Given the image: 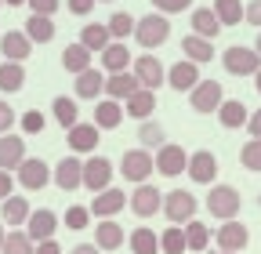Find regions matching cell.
I'll return each mask as SVG.
<instances>
[{
  "mask_svg": "<svg viewBox=\"0 0 261 254\" xmlns=\"http://www.w3.org/2000/svg\"><path fill=\"white\" fill-rule=\"evenodd\" d=\"M221 66L232 73V77H254L261 69V55L254 47H247V44H236V47H225Z\"/></svg>",
  "mask_w": 261,
  "mask_h": 254,
  "instance_id": "obj_1",
  "label": "cell"
},
{
  "mask_svg": "<svg viewBox=\"0 0 261 254\" xmlns=\"http://www.w3.org/2000/svg\"><path fill=\"white\" fill-rule=\"evenodd\" d=\"M171 37V18H160V15H145V18H138L135 22V40H138V47H160L163 40Z\"/></svg>",
  "mask_w": 261,
  "mask_h": 254,
  "instance_id": "obj_2",
  "label": "cell"
},
{
  "mask_svg": "<svg viewBox=\"0 0 261 254\" xmlns=\"http://www.w3.org/2000/svg\"><path fill=\"white\" fill-rule=\"evenodd\" d=\"M240 189H232V185H214L211 193H207V211L214 214V218H221V221H228V218H236L240 214Z\"/></svg>",
  "mask_w": 261,
  "mask_h": 254,
  "instance_id": "obj_3",
  "label": "cell"
},
{
  "mask_svg": "<svg viewBox=\"0 0 261 254\" xmlns=\"http://www.w3.org/2000/svg\"><path fill=\"white\" fill-rule=\"evenodd\" d=\"M163 214H167L171 225H185L189 218H196V196L189 189H171L163 196Z\"/></svg>",
  "mask_w": 261,
  "mask_h": 254,
  "instance_id": "obj_4",
  "label": "cell"
},
{
  "mask_svg": "<svg viewBox=\"0 0 261 254\" xmlns=\"http://www.w3.org/2000/svg\"><path fill=\"white\" fill-rule=\"evenodd\" d=\"M152 171H156V160H152V156H149L145 149H127V153H123L120 174H123L127 182L142 185V182H149V178H152Z\"/></svg>",
  "mask_w": 261,
  "mask_h": 254,
  "instance_id": "obj_5",
  "label": "cell"
},
{
  "mask_svg": "<svg viewBox=\"0 0 261 254\" xmlns=\"http://www.w3.org/2000/svg\"><path fill=\"white\" fill-rule=\"evenodd\" d=\"M189 102H192L196 113L207 116V113H218V106L225 102V91H221L218 80H200V84L192 87V98H189Z\"/></svg>",
  "mask_w": 261,
  "mask_h": 254,
  "instance_id": "obj_6",
  "label": "cell"
},
{
  "mask_svg": "<svg viewBox=\"0 0 261 254\" xmlns=\"http://www.w3.org/2000/svg\"><path fill=\"white\" fill-rule=\"evenodd\" d=\"M51 182V171L44 160H37V156H25V160L18 164V185L29 189V193H37V189H44Z\"/></svg>",
  "mask_w": 261,
  "mask_h": 254,
  "instance_id": "obj_7",
  "label": "cell"
},
{
  "mask_svg": "<svg viewBox=\"0 0 261 254\" xmlns=\"http://www.w3.org/2000/svg\"><path fill=\"white\" fill-rule=\"evenodd\" d=\"M152 160H156V171H160L163 178H178V174L189 167V156H185L181 145H160V153L152 156Z\"/></svg>",
  "mask_w": 261,
  "mask_h": 254,
  "instance_id": "obj_8",
  "label": "cell"
},
{
  "mask_svg": "<svg viewBox=\"0 0 261 254\" xmlns=\"http://www.w3.org/2000/svg\"><path fill=\"white\" fill-rule=\"evenodd\" d=\"M135 77H138V84L142 87H149V91H156L163 80H167V69H163V62L156 58V55H142V58H135Z\"/></svg>",
  "mask_w": 261,
  "mask_h": 254,
  "instance_id": "obj_9",
  "label": "cell"
},
{
  "mask_svg": "<svg viewBox=\"0 0 261 254\" xmlns=\"http://www.w3.org/2000/svg\"><path fill=\"white\" fill-rule=\"evenodd\" d=\"M189 178L196 182V185H211L214 178H218V156L214 153H207V149H200V153H192L189 156Z\"/></svg>",
  "mask_w": 261,
  "mask_h": 254,
  "instance_id": "obj_10",
  "label": "cell"
},
{
  "mask_svg": "<svg viewBox=\"0 0 261 254\" xmlns=\"http://www.w3.org/2000/svg\"><path fill=\"white\" fill-rule=\"evenodd\" d=\"M160 207H163V196H160V189H152L149 182H142L135 193H130V211H135L138 218H152V214H160Z\"/></svg>",
  "mask_w": 261,
  "mask_h": 254,
  "instance_id": "obj_11",
  "label": "cell"
},
{
  "mask_svg": "<svg viewBox=\"0 0 261 254\" xmlns=\"http://www.w3.org/2000/svg\"><path fill=\"white\" fill-rule=\"evenodd\" d=\"M127 207V193H120V189H102V193H94V200H91V214L94 218H113V214H120Z\"/></svg>",
  "mask_w": 261,
  "mask_h": 254,
  "instance_id": "obj_12",
  "label": "cell"
},
{
  "mask_svg": "<svg viewBox=\"0 0 261 254\" xmlns=\"http://www.w3.org/2000/svg\"><path fill=\"white\" fill-rule=\"evenodd\" d=\"M55 229H58V218H55V211H47V207H40V211H29V218H25V233H29V240H33V243L51 240V236H55Z\"/></svg>",
  "mask_w": 261,
  "mask_h": 254,
  "instance_id": "obj_13",
  "label": "cell"
},
{
  "mask_svg": "<svg viewBox=\"0 0 261 254\" xmlns=\"http://www.w3.org/2000/svg\"><path fill=\"white\" fill-rule=\"evenodd\" d=\"M109 182H113V164L106 156H91L84 164V185L91 193H102V189H109Z\"/></svg>",
  "mask_w": 261,
  "mask_h": 254,
  "instance_id": "obj_14",
  "label": "cell"
},
{
  "mask_svg": "<svg viewBox=\"0 0 261 254\" xmlns=\"http://www.w3.org/2000/svg\"><path fill=\"white\" fill-rule=\"evenodd\" d=\"M55 185L62 189V193H73L76 185H84V164L76 160V156L58 160V167H55Z\"/></svg>",
  "mask_w": 261,
  "mask_h": 254,
  "instance_id": "obj_15",
  "label": "cell"
},
{
  "mask_svg": "<svg viewBox=\"0 0 261 254\" xmlns=\"http://www.w3.org/2000/svg\"><path fill=\"white\" fill-rule=\"evenodd\" d=\"M167 84H171L174 91H192L196 84H200V66H196V62H189V58L174 62V66L167 69Z\"/></svg>",
  "mask_w": 261,
  "mask_h": 254,
  "instance_id": "obj_16",
  "label": "cell"
},
{
  "mask_svg": "<svg viewBox=\"0 0 261 254\" xmlns=\"http://www.w3.org/2000/svg\"><path fill=\"white\" fill-rule=\"evenodd\" d=\"M65 138H69V149H73V153H94L102 135H98V123H80V120H76Z\"/></svg>",
  "mask_w": 261,
  "mask_h": 254,
  "instance_id": "obj_17",
  "label": "cell"
},
{
  "mask_svg": "<svg viewBox=\"0 0 261 254\" xmlns=\"http://www.w3.org/2000/svg\"><path fill=\"white\" fill-rule=\"evenodd\" d=\"M247 243H250V233H247L243 221H236V218H228L225 225L218 229V247L221 250H243Z\"/></svg>",
  "mask_w": 261,
  "mask_h": 254,
  "instance_id": "obj_18",
  "label": "cell"
},
{
  "mask_svg": "<svg viewBox=\"0 0 261 254\" xmlns=\"http://www.w3.org/2000/svg\"><path fill=\"white\" fill-rule=\"evenodd\" d=\"M138 87H142V84H138L135 69H130V73L123 69V73H109V77H106V94H109V98H116V102H127Z\"/></svg>",
  "mask_w": 261,
  "mask_h": 254,
  "instance_id": "obj_19",
  "label": "cell"
},
{
  "mask_svg": "<svg viewBox=\"0 0 261 254\" xmlns=\"http://www.w3.org/2000/svg\"><path fill=\"white\" fill-rule=\"evenodd\" d=\"M0 51H4L8 62H25V58L33 55V40H29L25 33H18V29H11V33L0 37Z\"/></svg>",
  "mask_w": 261,
  "mask_h": 254,
  "instance_id": "obj_20",
  "label": "cell"
},
{
  "mask_svg": "<svg viewBox=\"0 0 261 254\" xmlns=\"http://www.w3.org/2000/svg\"><path fill=\"white\" fill-rule=\"evenodd\" d=\"M22 160H25V142L18 135H0V167H4V171H18Z\"/></svg>",
  "mask_w": 261,
  "mask_h": 254,
  "instance_id": "obj_21",
  "label": "cell"
},
{
  "mask_svg": "<svg viewBox=\"0 0 261 254\" xmlns=\"http://www.w3.org/2000/svg\"><path fill=\"white\" fill-rule=\"evenodd\" d=\"M123 240H127V233L120 229V221H109V218L98 221V229H94V243H98V250H120Z\"/></svg>",
  "mask_w": 261,
  "mask_h": 254,
  "instance_id": "obj_22",
  "label": "cell"
},
{
  "mask_svg": "<svg viewBox=\"0 0 261 254\" xmlns=\"http://www.w3.org/2000/svg\"><path fill=\"white\" fill-rule=\"evenodd\" d=\"M152 109H156V91H149V87H138V91L123 102V113H130L135 120H149Z\"/></svg>",
  "mask_w": 261,
  "mask_h": 254,
  "instance_id": "obj_23",
  "label": "cell"
},
{
  "mask_svg": "<svg viewBox=\"0 0 261 254\" xmlns=\"http://www.w3.org/2000/svg\"><path fill=\"white\" fill-rule=\"evenodd\" d=\"M94 123H98V127H106V131L120 127V123H123V106H120L116 98H109V94H106V98L94 106Z\"/></svg>",
  "mask_w": 261,
  "mask_h": 254,
  "instance_id": "obj_24",
  "label": "cell"
},
{
  "mask_svg": "<svg viewBox=\"0 0 261 254\" xmlns=\"http://www.w3.org/2000/svg\"><path fill=\"white\" fill-rule=\"evenodd\" d=\"M218 120H221V127L236 131V127H243L250 116H247V106H243L240 98H225V102L218 106Z\"/></svg>",
  "mask_w": 261,
  "mask_h": 254,
  "instance_id": "obj_25",
  "label": "cell"
},
{
  "mask_svg": "<svg viewBox=\"0 0 261 254\" xmlns=\"http://www.w3.org/2000/svg\"><path fill=\"white\" fill-rule=\"evenodd\" d=\"M192 33H200L207 40H214L221 33V18L214 15V8H196L192 11Z\"/></svg>",
  "mask_w": 261,
  "mask_h": 254,
  "instance_id": "obj_26",
  "label": "cell"
},
{
  "mask_svg": "<svg viewBox=\"0 0 261 254\" xmlns=\"http://www.w3.org/2000/svg\"><path fill=\"white\" fill-rule=\"evenodd\" d=\"M102 87H106L102 69H84V73H76V98H98Z\"/></svg>",
  "mask_w": 261,
  "mask_h": 254,
  "instance_id": "obj_27",
  "label": "cell"
},
{
  "mask_svg": "<svg viewBox=\"0 0 261 254\" xmlns=\"http://www.w3.org/2000/svg\"><path fill=\"white\" fill-rule=\"evenodd\" d=\"M181 51H185V58H189V62H196V66H200V62H211V58H214L211 40H207V37H200V33L185 37V40H181Z\"/></svg>",
  "mask_w": 261,
  "mask_h": 254,
  "instance_id": "obj_28",
  "label": "cell"
},
{
  "mask_svg": "<svg viewBox=\"0 0 261 254\" xmlns=\"http://www.w3.org/2000/svg\"><path fill=\"white\" fill-rule=\"evenodd\" d=\"M130 66V47L127 44H109L102 51V69L106 73H123Z\"/></svg>",
  "mask_w": 261,
  "mask_h": 254,
  "instance_id": "obj_29",
  "label": "cell"
},
{
  "mask_svg": "<svg viewBox=\"0 0 261 254\" xmlns=\"http://www.w3.org/2000/svg\"><path fill=\"white\" fill-rule=\"evenodd\" d=\"M25 37H29L33 44L55 40V22H51V15H33V18L25 22Z\"/></svg>",
  "mask_w": 261,
  "mask_h": 254,
  "instance_id": "obj_30",
  "label": "cell"
},
{
  "mask_svg": "<svg viewBox=\"0 0 261 254\" xmlns=\"http://www.w3.org/2000/svg\"><path fill=\"white\" fill-rule=\"evenodd\" d=\"M80 44H84L87 51H106V47L113 44V37H109V26H98V22L84 26V33H80Z\"/></svg>",
  "mask_w": 261,
  "mask_h": 254,
  "instance_id": "obj_31",
  "label": "cell"
},
{
  "mask_svg": "<svg viewBox=\"0 0 261 254\" xmlns=\"http://www.w3.org/2000/svg\"><path fill=\"white\" fill-rule=\"evenodd\" d=\"M91 55L94 51H87L84 44H69L62 51V66L69 69V73H84V69H91Z\"/></svg>",
  "mask_w": 261,
  "mask_h": 254,
  "instance_id": "obj_32",
  "label": "cell"
},
{
  "mask_svg": "<svg viewBox=\"0 0 261 254\" xmlns=\"http://www.w3.org/2000/svg\"><path fill=\"white\" fill-rule=\"evenodd\" d=\"M25 87V69H22V62H8L4 58V66H0V91H22Z\"/></svg>",
  "mask_w": 261,
  "mask_h": 254,
  "instance_id": "obj_33",
  "label": "cell"
},
{
  "mask_svg": "<svg viewBox=\"0 0 261 254\" xmlns=\"http://www.w3.org/2000/svg\"><path fill=\"white\" fill-rule=\"evenodd\" d=\"M0 204H4V207H0V221H8V225H22V221L29 218V204L22 196H8Z\"/></svg>",
  "mask_w": 261,
  "mask_h": 254,
  "instance_id": "obj_34",
  "label": "cell"
},
{
  "mask_svg": "<svg viewBox=\"0 0 261 254\" xmlns=\"http://www.w3.org/2000/svg\"><path fill=\"white\" fill-rule=\"evenodd\" d=\"M160 250H163V254H185V250H189L185 229H181V225L163 229V233H160Z\"/></svg>",
  "mask_w": 261,
  "mask_h": 254,
  "instance_id": "obj_35",
  "label": "cell"
},
{
  "mask_svg": "<svg viewBox=\"0 0 261 254\" xmlns=\"http://www.w3.org/2000/svg\"><path fill=\"white\" fill-rule=\"evenodd\" d=\"M130 250H135V254H160V236L142 225V229L130 233Z\"/></svg>",
  "mask_w": 261,
  "mask_h": 254,
  "instance_id": "obj_36",
  "label": "cell"
},
{
  "mask_svg": "<svg viewBox=\"0 0 261 254\" xmlns=\"http://www.w3.org/2000/svg\"><path fill=\"white\" fill-rule=\"evenodd\" d=\"M214 15L221 26H240L243 22V0H214Z\"/></svg>",
  "mask_w": 261,
  "mask_h": 254,
  "instance_id": "obj_37",
  "label": "cell"
},
{
  "mask_svg": "<svg viewBox=\"0 0 261 254\" xmlns=\"http://www.w3.org/2000/svg\"><path fill=\"white\" fill-rule=\"evenodd\" d=\"M185 240H189V250H207L211 243V229L203 225V221H185Z\"/></svg>",
  "mask_w": 261,
  "mask_h": 254,
  "instance_id": "obj_38",
  "label": "cell"
},
{
  "mask_svg": "<svg viewBox=\"0 0 261 254\" xmlns=\"http://www.w3.org/2000/svg\"><path fill=\"white\" fill-rule=\"evenodd\" d=\"M51 109H55V120L65 127V131H69V127L76 123V106H73V98H69V94H58V98L51 102Z\"/></svg>",
  "mask_w": 261,
  "mask_h": 254,
  "instance_id": "obj_39",
  "label": "cell"
},
{
  "mask_svg": "<svg viewBox=\"0 0 261 254\" xmlns=\"http://www.w3.org/2000/svg\"><path fill=\"white\" fill-rule=\"evenodd\" d=\"M33 247H37V243H33L29 240V233H8L4 236V250H0V254H33Z\"/></svg>",
  "mask_w": 261,
  "mask_h": 254,
  "instance_id": "obj_40",
  "label": "cell"
},
{
  "mask_svg": "<svg viewBox=\"0 0 261 254\" xmlns=\"http://www.w3.org/2000/svg\"><path fill=\"white\" fill-rule=\"evenodd\" d=\"M106 26H109V37H113V40H123V37L135 33V18H130L127 11H116Z\"/></svg>",
  "mask_w": 261,
  "mask_h": 254,
  "instance_id": "obj_41",
  "label": "cell"
},
{
  "mask_svg": "<svg viewBox=\"0 0 261 254\" xmlns=\"http://www.w3.org/2000/svg\"><path fill=\"white\" fill-rule=\"evenodd\" d=\"M138 138H142V145H145V149H160V145H163V127H160L156 120H142Z\"/></svg>",
  "mask_w": 261,
  "mask_h": 254,
  "instance_id": "obj_42",
  "label": "cell"
},
{
  "mask_svg": "<svg viewBox=\"0 0 261 254\" xmlns=\"http://www.w3.org/2000/svg\"><path fill=\"white\" fill-rule=\"evenodd\" d=\"M240 164L247 171H261V138H250L243 149H240Z\"/></svg>",
  "mask_w": 261,
  "mask_h": 254,
  "instance_id": "obj_43",
  "label": "cell"
},
{
  "mask_svg": "<svg viewBox=\"0 0 261 254\" xmlns=\"http://www.w3.org/2000/svg\"><path fill=\"white\" fill-rule=\"evenodd\" d=\"M87 218H91V211H87V207H69V211H65V229L80 233V229L87 225Z\"/></svg>",
  "mask_w": 261,
  "mask_h": 254,
  "instance_id": "obj_44",
  "label": "cell"
},
{
  "mask_svg": "<svg viewBox=\"0 0 261 254\" xmlns=\"http://www.w3.org/2000/svg\"><path fill=\"white\" fill-rule=\"evenodd\" d=\"M22 131H25V135H40V131H44V113L29 109V113L22 116Z\"/></svg>",
  "mask_w": 261,
  "mask_h": 254,
  "instance_id": "obj_45",
  "label": "cell"
},
{
  "mask_svg": "<svg viewBox=\"0 0 261 254\" xmlns=\"http://www.w3.org/2000/svg\"><path fill=\"white\" fill-rule=\"evenodd\" d=\"M189 4H192V0H152V8L163 11V15H178V11H185Z\"/></svg>",
  "mask_w": 261,
  "mask_h": 254,
  "instance_id": "obj_46",
  "label": "cell"
},
{
  "mask_svg": "<svg viewBox=\"0 0 261 254\" xmlns=\"http://www.w3.org/2000/svg\"><path fill=\"white\" fill-rule=\"evenodd\" d=\"M33 8V15H55L58 11V0H25Z\"/></svg>",
  "mask_w": 261,
  "mask_h": 254,
  "instance_id": "obj_47",
  "label": "cell"
},
{
  "mask_svg": "<svg viewBox=\"0 0 261 254\" xmlns=\"http://www.w3.org/2000/svg\"><path fill=\"white\" fill-rule=\"evenodd\" d=\"M11 127H15V109L8 102H0V135H8Z\"/></svg>",
  "mask_w": 261,
  "mask_h": 254,
  "instance_id": "obj_48",
  "label": "cell"
},
{
  "mask_svg": "<svg viewBox=\"0 0 261 254\" xmlns=\"http://www.w3.org/2000/svg\"><path fill=\"white\" fill-rule=\"evenodd\" d=\"M11 193H15V178H11V171L0 167V200H8Z\"/></svg>",
  "mask_w": 261,
  "mask_h": 254,
  "instance_id": "obj_49",
  "label": "cell"
},
{
  "mask_svg": "<svg viewBox=\"0 0 261 254\" xmlns=\"http://www.w3.org/2000/svg\"><path fill=\"white\" fill-rule=\"evenodd\" d=\"M243 18H247L250 26H261V0H250V4L243 8Z\"/></svg>",
  "mask_w": 261,
  "mask_h": 254,
  "instance_id": "obj_50",
  "label": "cell"
},
{
  "mask_svg": "<svg viewBox=\"0 0 261 254\" xmlns=\"http://www.w3.org/2000/svg\"><path fill=\"white\" fill-rule=\"evenodd\" d=\"M94 4H98V0H69V11L73 15H91Z\"/></svg>",
  "mask_w": 261,
  "mask_h": 254,
  "instance_id": "obj_51",
  "label": "cell"
},
{
  "mask_svg": "<svg viewBox=\"0 0 261 254\" xmlns=\"http://www.w3.org/2000/svg\"><path fill=\"white\" fill-rule=\"evenodd\" d=\"M33 254H62V247H58L55 236H51V240H40L37 247H33Z\"/></svg>",
  "mask_w": 261,
  "mask_h": 254,
  "instance_id": "obj_52",
  "label": "cell"
},
{
  "mask_svg": "<svg viewBox=\"0 0 261 254\" xmlns=\"http://www.w3.org/2000/svg\"><path fill=\"white\" fill-rule=\"evenodd\" d=\"M247 131H250L254 138H261V109H257V113H254V116L247 120Z\"/></svg>",
  "mask_w": 261,
  "mask_h": 254,
  "instance_id": "obj_53",
  "label": "cell"
},
{
  "mask_svg": "<svg viewBox=\"0 0 261 254\" xmlns=\"http://www.w3.org/2000/svg\"><path fill=\"white\" fill-rule=\"evenodd\" d=\"M69 254H102V250H98V243H76Z\"/></svg>",
  "mask_w": 261,
  "mask_h": 254,
  "instance_id": "obj_54",
  "label": "cell"
},
{
  "mask_svg": "<svg viewBox=\"0 0 261 254\" xmlns=\"http://www.w3.org/2000/svg\"><path fill=\"white\" fill-rule=\"evenodd\" d=\"M254 84H257V94H261V69L254 73Z\"/></svg>",
  "mask_w": 261,
  "mask_h": 254,
  "instance_id": "obj_55",
  "label": "cell"
},
{
  "mask_svg": "<svg viewBox=\"0 0 261 254\" xmlns=\"http://www.w3.org/2000/svg\"><path fill=\"white\" fill-rule=\"evenodd\" d=\"M4 236H8V233H4V225H0V250H4Z\"/></svg>",
  "mask_w": 261,
  "mask_h": 254,
  "instance_id": "obj_56",
  "label": "cell"
},
{
  "mask_svg": "<svg viewBox=\"0 0 261 254\" xmlns=\"http://www.w3.org/2000/svg\"><path fill=\"white\" fill-rule=\"evenodd\" d=\"M4 4H11V8H18V4H25V0H4Z\"/></svg>",
  "mask_w": 261,
  "mask_h": 254,
  "instance_id": "obj_57",
  "label": "cell"
},
{
  "mask_svg": "<svg viewBox=\"0 0 261 254\" xmlns=\"http://www.w3.org/2000/svg\"><path fill=\"white\" fill-rule=\"evenodd\" d=\"M254 51H257V55H261V37H257V44H254Z\"/></svg>",
  "mask_w": 261,
  "mask_h": 254,
  "instance_id": "obj_58",
  "label": "cell"
},
{
  "mask_svg": "<svg viewBox=\"0 0 261 254\" xmlns=\"http://www.w3.org/2000/svg\"><path fill=\"white\" fill-rule=\"evenodd\" d=\"M218 254H236V250H218Z\"/></svg>",
  "mask_w": 261,
  "mask_h": 254,
  "instance_id": "obj_59",
  "label": "cell"
},
{
  "mask_svg": "<svg viewBox=\"0 0 261 254\" xmlns=\"http://www.w3.org/2000/svg\"><path fill=\"white\" fill-rule=\"evenodd\" d=\"M106 4H113V0H106Z\"/></svg>",
  "mask_w": 261,
  "mask_h": 254,
  "instance_id": "obj_60",
  "label": "cell"
},
{
  "mask_svg": "<svg viewBox=\"0 0 261 254\" xmlns=\"http://www.w3.org/2000/svg\"><path fill=\"white\" fill-rule=\"evenodd\" d=\"M0 4H4V0H0Z\"/></svg>",
  "mask_w": 261,
  "mask_h": 254,
  "instance_id": "obj_61",
  "label": "cell"
}]
</instances>
